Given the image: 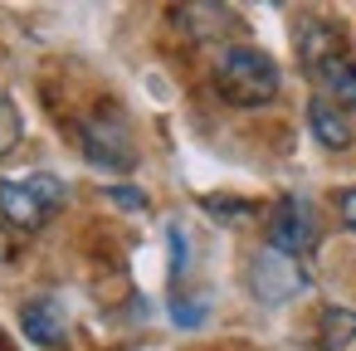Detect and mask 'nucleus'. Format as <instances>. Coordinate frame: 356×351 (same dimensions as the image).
<instances>
[{
    "instance_id": "f257e3e1",
    "label": "nucleus",
    "mask_w": 356,
    "mask_h": 351,
    "mask_svg": "<svg viewBox=\"0 0 356 351\" xmlns=\"http://www.w3.org/2000/svg\"><path fill=\"white\" fill-rule=\"evenodd\" d=\"M278 64L264 54V49H249V44H229L220 49L215 59V88L225 93V103L234 108H264L278 98Z\"/></svg>"
},
{
    "instance_id": "f03ea898",
    "label": "nucleus",
    "mask_w": 356,
    "mask_h": 351,
    "mask_svg": "<svg viewBox=\"0 0 356 351\" xmlns=\"http://www.w3.org/2000/svg\"><path fill=\"white\" fill-rule=\"evenodd\" d=\"M64 181L49 171H30V176H10L0 181V215L15 229H44L54 220V210L64 205Z\"/></svg>"
},
{
    "instance_id": "7ed1b4c3",
    "label": "nucleus",
    "mask_w": 356,
    "mask_h": 351,
    "mask_svg": "<svg viewBox=\"0 0 356 351\" xmlns=\"http://www.w3.org/2000/svg\"><path fill=\"white\" fill-rule=\"evenodd\" d=\"M249 288H254V297L259 302H288V297H298V293H307L312 288V278H307V268H302V259H293V254H283V249H273V244H264L259 254H254V263H249Z\"/></svg>"
},
{
    "instance_id": "20e7f679",
    "label": "nucleus",
    "mask_w": 356,
    "mask_h": 351,
    "mask_svg": "<svg viewBox=\"0 0 356 351\" xmlns=\"http://www.w3.org/2000/svg\"><path fill=\"white\" fill-rule=\"evenodd\" d=\"M79 132H83L79 147H83V156H88L93 166H103V171H132L137 152H132L127 122H122L118 113H93Z\"/></svg>"
},
{
    "instance_id": "39448f33",
    "label": "nucleus",
    "mask_w": 356,
    "mask_h": 351,
    "mask_svg": "<svg viewBox=\"0 0 356 351\" xmlns=\"http://www.w3.org/2000/svg\"><path fill=\"white\" fill-rule=\"evenodd\" d=\"M268 244L283 249V254H293V259H302L317 244V220H312L307 200H298V195L278 200V210L268 215Z\"/></svg>"
},
{
    "instance_id": "423d86ee",
    "label": "nucleus",
    "mask_w": 356,
    "mask_h": 351,
    "mask_svg": "<svg viewBox=\"0 0 356 351\" xmlns=\"http://www.w3.org/2000/svg\"><path fill=\"white\" fill-rule=\"evenodd\" d=\"M307 127H312V137H317L327 152H346V147H351V122H346V113H341L332 98H312V103H307Z\"/></svg>"
},
{
    "instance_id": "0eeeda50",
    "label": "nucleus",
    "mask_w": 356,
    "mask_h": 351,
    "mask_svg": "<svg viewBox=\"0 0 356 351\" xmlns=\"http://www.w3.org/2000/svg\"><path fill=\"white\" fill-rule=\"evenodd\" d=\"M20 327H25V336H30L35 346H59V341H64V307H59V297H35V302H25Z\"/></svg>"
},
{
    "instance_id": "6e6552de",
    "label": "nucleus",
    "mask_w": 356,
    "mask_h": 351,
    "mask_svg": "<svg viewBox=\"0 0 356 351\" xmlns=\"http://www.w3.org/2000/svg\"><path fill=\"white\" fill-rule=\"evenodd\" d=\"M312 74H317V83H322V88H332L337 98H346V103L356 108V59H351L346 49H341V54H332V59H322Z\"/></svg>"
},
{
    "instance_id": "1a4fd4ad",
    "label": "nucleus",
    "mask_w": 356,
    "mask_h": 351,
    "mask_svg": "<svg viewBox=\"0 0 356 351\" xmlns=\"http://www.w3.org/2000/svg\"><path fill=\"white\" fill-rule=\"evenodd\" d=\"M176 20H181L191 35H200V40L234 30V15H229L225 6H186V10H176Z\"/></svg>"
},
{
    "instance_id": "9d476101",
    "label": "nucleus",
    "mask_w": 356,
    "mask_h": 351,
    "mask_svg": "<svg viewBox=\"0 0 356 351\" xmlns=\"http://www.w3.org/2000/svg\"><path fill=\"white\" fill-rule=\"evenodd\" d=\"M322 351H356V312L346 307L322 312Z\"/></svg>"
},
{
    "instance_id": "9b49d317",
    "label": "nucleus",
    "mask_w": 356,
    "mask_h": 351,
    "mask_svg": "<svg viewBox=\"0 0 356 351\" xmlns=\"http://www.w3.org/2000/svg\"><path fill=\"white\" fill-rule=\"evenodd\" d=\"M20 132H25V122H20L15 103H10V98H0V156H6V152L20 142Z\"/></svg>"
},
{
    "instance_id": "f8f14e48",
    "label": "nucleus",
    "mask_w": 356,
    "mask_h": 351,
    "mask_svg": "<svg viewBox=\"0 0 356 351\" xmlns=\"http://www.w3.org/2000/svg\"><path fill=\"white\" fill-rule=\"evenodd\" d=\"M103 195H108L113 205H122V210H142V205H147V195H142V190H127V186H108Z\"/></svg>"
},
{
    "instance_id": "ddd939ff",
    "label": "nucleus",
    "mask_w": 356,
    "mask_h": 351,
    "mask_svg": "<svg viewBox=\"0 0 356 351\" xmlns=\"http://www.w3.org/2000/svg\"><path fill=\"white\" fill-rule=\"evenodd\" d=\"M337 210H341V220L356 229V186H351V190H337Z\"/></svg>"
},
{
    "instance_id": "4468645a",
    "label": "nucleus",
    "mask_w": 356,
    "mask_h": 351,
    "mask_svg": "<svg viewBox=\"0 0 356 351\" xmlns=\"http://www.w3.org/2000/svg\"><path fill=\"white\" fill-rule=\"evenodd\" d=\"M171 312H176V322H200V307H191V302H176Z\"/></svg>"
}]
</instances>
